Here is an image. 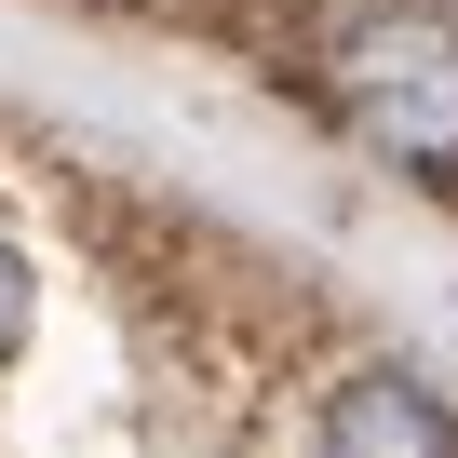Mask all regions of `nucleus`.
Listing matches in <instances>:
<instances>
[{
	"instance_id": "obj_1",
	"label": "nucleus",
	"mask_w": 458,
	"mask_h": 458,
	"mask_svg": "<svg viewBox=\"0 0 458 458\" xmlns=\"http://www.w3.org/2000/svg\"><path fill=\"white\" fill-rule=\"evenodd\" d=\"M310 41H324L337 108L404 175H458V14L445 0H324Z\"/></svg>"
},
{
	"instance_id": "obj_2",
	"label": "nucleus",
	"mask_w": 458,
	"mask_h": 458,
	"mask_svg": "<svg viewBox=\"0 0 458 458\" xmlns=\"http://www.w3.org/2000/svg\"><path fill=\"white\" fill-rule=\"evenodd\" d=\"M324 431H337V445H458V404H431V391H404V377H364V391L324 404Z\"/></svg>"
},
{
	"instance_id": "obj_3",
	"label": "nucleus",
	"mask_w": 458,
	"mask_h": 458,
	"mask_svg": "<svg viewBox=\"0 0 458 458\" xmlns=\"http://www.w3.org/2000/svg\"><path fill=\"white\" fill-rule=\"evenodd\" d=\"M14 337H28V270L0 257V364H14Z\"/></svg>"
}]
</instances>
